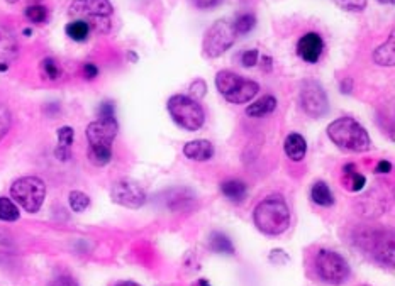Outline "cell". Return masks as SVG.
Instances as JSON below:
<instances>
[{
  "label": "cell",
  "mask_w": 395,
  "mask_h": 286,
  "mask_svg": "<svg viewBox=\"0 0 395 286\" xmlns=\"http://www.w3.org/2000/svg\"><path fill=\"white\" fill-rule=\"evenodd\" d=\"M119 126L115 119H99L87 127L89 160L95 167H106L112 160V143L118 136Z\"/></svg>",
  "instance_id": "1"
},
{
  "label": "cell",
  "mask_w": 395,
  "mask_h": 286,
  "mask_svg": "<svg viewBox=\"0 0 395 286\" xmlns=\"http://www.w3.org/2000/svg\"><path fill=\"white\" fill-rule=\"evenodd\" d=\"M256 229L267 235H280L290 226V210L285 200L278 195L265 198L256 205L253 212Z\"/></svg>",
  "instance_id": "2"
},
{
  "label": "cell",
  "mask_w": 395,
  "mask_h": 286,
  "mask_svg": "<svg viewBox=\"0 0 395 286\" xmlns=\"http://www.w3.org/2000/svg\"><path fill=\"white\" fill-rule=\"evenodd\" d=\"M327 136L339 149L349 152H365L372 148V139L358 120L351 117L336 119L327 126Z\"/></svg>",
  "instance_id": "3"
},
{
  "label": "cell",
  "mask_w": 395,
  "mask_h": 286,
  "mask_svg": "<svg viewBox=\"0 0 395 286\" xmlns=\"http://www.w3.org/2000/svg\"><path fill=\"white\" fill-rule=\"evenodd\" d=\"M166 109H168L170 117L178 127L187 132L199 131L206 122V112L199 100L187 95H173L166 102Z\"/></svg>",
  "instance_id": "4"
},
{
  "label": "cell",
  "mask_w": 395,
  "mask_h": 286,
  "mask_svg": "<svg viewBox=\"0 0 395 286\" xmlns=\"http://www.w3.org/2000/svg\"><path fill=\"white\" fill-rule=\"evenodd\" d=\"M215 86L227 102L236 103V105L251 102L260 92V85L255 80H249V78L241 77L234 72H227V70L218 73Z\"/></svg>",
  "instance_id": "5"
},
{
  "label": "cell",
  "mask_w": 395,
  "mask_h": 286,
  "mask_svg": "<svg viewBox=\"0 0 395 286\" xmlns=\"http://www.w3.org/2000/svg\"><path fill=\"white\" fill-rule=\"evenodd\" d=\"M11 197L29 214H36L46 198V185L37 176H23L11 186Z\"/></svg>",
  "instance_id": "6"
},
{
  "label": "cell",
  "mask_w": 395,
  "mask_h": 286,
  "mask_svg": "<svg viewBox=\"0 0 395 286\" xmlns=\"http://www.w3.org/2000/svg\"><path fill=\"white\" fill-rule=\"evenodd\" d=\"M112 12L114 7L109 0H73L70 6V15L85 20L90 27H95L101 32L109 31Z\"/></svg>",
  "instance_id": "7"
},
{
  "label": "cell",
  "mask_w": 395,
  "mask_h": 286,
  "mask_svg": "<svg viewBox=\"0 0 395 286\" xmlns=\"http://www.w3.org/2000/svg\"><path fill=\"white\" fill-rule=\"evenodd\" d=\"M315 271L324 283L338 286L346 283L351 269H349L348 261L339 252L322 249L315 256Z\"/></svg>",
  "instance_id": "8"
},
{
  "label": "cell",
  "mask_w": 395,
  "mask_h": 286,
  "mask_svg": "<svg viewBox=\"0 0 395 286\" xmlns=\"http://www.w3.org/2000/svg\"><path fill=\"white\" fill-rule=\"evenodd\" d=\"M236 34L232 22L227 19H221L218 22H214L209 27V31L206 32L202 43V53L206 58H219L234 44Z\"/></svg>",
  "instance_id": "9"
},
{
  "label": "cell",
  "mask_w": 395,
  "mask_h": 286,
  "mask_svg": "<svg viewBox=\"0 0 395 286\" xmlns=\"http://www.w3.org/2000/svg\"><path fill=\"white\" fill-rule=\"evenodd\" d=\"M299 102H301L302 110L306 112L309 117L319 119L330 112V100L327 95L324 92L322 85L314 80H306L301 86V93H299Z\"/></svg>",
  "instance_id": "10"
},
{
  "label": "cell",
  "mask_w": 395,
  "mask_h": 286,
  "mask_svg": "<svg viewBox=\"0 0 395 286\" xmlns=\"http://www.w3.org/2000/svg\"><path fill=\"white\" fill-rule=\"evenodd\" d=\"M112 202L126 209H141L146 203V193L141 188L139 183L132 180H119L115 181L111 190Z\"/></svg>",
  "instance_id": "11"
},
{
  "label": "cell",
  "mask_w": 395,
  "mask_h": 286,
  "mask_svg": "<svg viewBox=\"0 0 395 286\" xmlns=\"http://www.w3.org/2000/svg\"><path fill=\"white\" fill-rule=\"evenodd\" d=\"M324 51V41L318 32H307L297 43V55L306 63H318Z\"/></svg>",
  "instance_id": "12"
},
{
  "label": "cell",
  "mask_w": 395,
  "mask_h": 286,
  "mask_svg": "<svg viewBox=\"0 0 395 286\" xmlns=\"http://www.w3.org/2000/svg\"><path fill=\"white\" fill-rule=\"evenodd\" d=\"M19 46L14 32L9 27L0 26V72H7L9 65L18 58Z\"/></svg>",
  "instance_id": "13"
},
{
  "label": "cell",
  "mask_w": 395,
  "mask_h": 286,
  "mask_svg": "<svg viewBox=\"0 0 395 286\" xmlns=\"http://www.w3.org/2000/svg\"><path fill=\"white\" fill-rule=\"evenodd\" d=\"M184 155L192 161H207L214 156V146L207 139L190 141L184 146Z\"/></svg>",
  "instance_id": "14"
},
{
  "label": "cell",
  "mask_w": 395,
  "mask_h": 286,
  "mask_svg": "<svg viewBox=\"0 0 395 286\" xmlns=\"http://www.w3.org/2000/svg\"><path fill=\"white\" fill-rule=\"evenodd\" d=\"M284 151H285V155L290 157V160L295 161V163H299V161H302L307 155L306 139H303L301 134H297V132L289 134L284 143Z\"/></svg>",
  "instance_id": "15"
},
{
  "label": "cell",
  "mask_w": 395,
  "mask_h": 286,
  "mask_svg": "<svg viewBox=\"0 0 395 286\" xmlns=\"http://www.w3.org/2000/svg\"><path fill=\"white\" fill-rule=\"evenodd\" d=\"M277 109V98L272 97V95H265L261 97L260 100L253 102L251 105L246 107V115L248 117H265V115L273 114V110Z\"/></svg>",
  "instance_id": "16"
},
{
  "label": "cell",
  "mask_w": 395,
  "mask_h": 286,
  "mask_svg": "<svg viewBox=\"0 0 395 286\" xmlns=\"http://www.w3.org/2000/svg\"><path fill=\"white\" fill-rule=\"evenodd\" d=\"M221 193L227 200L241 203L246 198L248 186L241 180H226L224 183H221Z\"/></svg>",
  "instance_id": "17"
},
{
  "label": "cell",
  "mask_w": 395,
  "mask_h": 286,
  "mask_svg": "<svg viewBox=\"0 0 395 286\" xmlns=\"http://www.w3.org/2000/svg\"><path fill=\"white\" fill-rule=\"evenodd\" d=\"M373 60L380 66H394L395 65V34L392 32L389 39L382 46L377 48L373 53Z\"/></svg>",
  "instance_id": "18"
},
{
  "label": "cell",
  "mask_w": 395,
  "mask_h": 286,
  "mask_svg": "<svg viewBox=\"0 0 395 286\" xmlns=\"http://www.w3.org/2000/svg\"><path fill=\"white\" fill-rule=\"evenodd\" d=\"M75 139V131L72 127L65 126L58 129V148L55 149V155L58 160L66 161L70 157V148H72Z\"/></svg>",
  "instance_id": "19"
},
{
  "label": "cell",
  "mask_w": 395,
  "mask_h": 286,
  "mask_svg": "<svg viewBox=\"0 0 395 286\" xmlns=\"http://www.w3.org/2000/svg\"><path fill=\"white\" fill-rule=\"evenodd\" d=\"M90 31H92V27L89 26V22H85V20L82 19H75L72 22L66 24L65 27L66 36H68L70 39L77 41V43H83V41L89 39Z\"/></svg>",
  "instance_id": "20"
},
{
  "label": "cell",
  "mask_w": 395,
  "mask_h": 286,
  "mask_svg": "<svg viewBox=\"0 0 395 286\" xmlns=\"http://www.w3.org/2000/svg\"><path fill=\"white\" fill-rule=\"evenodd\" d=\"M343 175L344 186H346L349 192H360V190H363V186L367 185V178L356 171L355 164H346V167L343 168Z\"/></svg>",
  "instance_id": "21"
},
{
  "label": "cell",
  "mask_w": 395,
  "mask_h": 286,
  "mask_svg": "<svg viewBox=\"0 0 395 286\" xmlns=\"http://www.w3.org/2000/svg\"><path fill=\"white\" fill-rule=\"evenodd\" d=\"M311 198L314 203L321 207H331L334 203V195H332L331 188L324 181H315L311 190Z\"/></svg>",
  "instance_id": "22"
},
{
  "label": "cell",
  "mask_w": 395,
  "mask_h": 286,
  "mask_svg": "<svg viewBox=\"0 0 395 286\" xmlns=\"http://www.w3.org/2000/svg\"><path fill=\"white\" fill-rule=\"evenodd\" d=\"M209 246L211 249L218 252V254H227V256L234 254V246H232L231 239L227 238V235L221 234V232H212L209 239Z\"/></svg>",
  "instance_id": "23"
},
{
  "label": "cell",
  "mask_w": 395,
  "mask_h": 286,
  "mask_svg": "<svg viewBox=\"0 0 395 286\" xmlns=\"http://www.w3.org/2000/svg\"><path fill=\"white\" fill-rule=\"evenodd\" d=\"M19 207L12 198L0 197V221L2 222H15L19 219Z\"/></svg>",
  "instance_id": "24"
},
{
  "label": "cell",
  "mask_w": 395,
  "mask_h": 286,
  "mask_svg": "<svg viewBox=\"0 0 395 286\" xmlns=\"http://www.w3.org/2000/svg\"><path fill=\"white\" fill-rule=\"evenodd\" d=\"M256 26V18L253 14H241L232 22L236 34H248L249 31H253V27Z\"/></svg>",
  "instance_id": "25"
},
{
  "label": "cell",
  "mask_w": 395,
  "mask_h": 286,
  "mask_svg": "<svg viewBox=\"0 0 395 286\" xmlns=\"http://www.w3.org/2000/svg\"><path fill=\"white\" fill-rule=\"evenodd\" d=\"M68 202H70V207H72L73 212H77V214L85 212V210L90 207L89 195H85L83 192H78V190H75V192L70 193Z\"/></svg>",
  "instance_id": "26"
},
{
  "label": "cell",
  "mask_w": 395,
  "mask_h": 286,
  "mask_svg": "<svg viewBox=\"0 0 395 286\" xmlns=\"http://www.w3.org/2000/svg\"><path fill=\"white\" fill-rule=\"evenodd\" d=\"M24 14H26L27 20H31L32 24H44L48 20V9L44 6H41V4L29 6Z\"/></svg>",
  "instance_id": "27"
},
{
  "label": "cell",
  "mask_w": 395,
  "mask_h": 286,
  "mask_svg": "<svg viewBox=\"0 0 395 286\" xmlns=\"http://www.w3.org/2000/svg\"><path fill=\"white\" fill-rule=\"evenodd\" d=\"M41 70H43L44 77L48 78V80H58V78L61 77V66L58 65L56 60H53V58H44L43 61H41Z\"/></svg>",
  "instance_id": "28"
},
{
  "label": "cell",
  "mask_w": 395,
  "mask_h": 286,
  "mask_svg": "<svg viewBox=\"0 0 395 286\" xmlns=\"http://www.w3.org/2000/svg\"><path fill=\"white\" fill-rule=\"evenodd\" d=\"M334 4L346 12H361L367 7L368 0H334Z\"/></svg>",
  "instance_id": "29"
},
{
  "label": "cell",
  "mask_w": 395,
  "mask_h": 286,
  "mask_svg": "<svg viewBox=\"0 0 395 286\" xmlns=\"http://www.w3.org/2000/svg\"><path fill=\"white\" fill-rule=\"evenodd\" d=\"M11 124H12L11 112L2 102H0V141L7 136V132L11 129Z\"/></svg>",
  "instance_id": "30"
},
{
  "label": "cell",
  "mask_w": 395,
  "mask_h": 286,
  "mask_svg": "<svg viewBox=\"0 0 395 286\" xmlns=\"http://www.w3.org/2000/svg\"><path fill=\"white\" fill-rule=\"evenodd\" d=\"M258 58H260L258 49H248V51L241 55V63H243L244 68H253L258 63Z\"/></svg>",
  "instance_id": "31"
},
{
  "label": "cell",
  "mask_w": 395,
  "mask_h": 286,
  "mask_svg": "<svg viewBox=\"0 0 395 286\" xmlns=\"http://www.w3.org/2000/svg\"><path fill=\"white\" fill-rule=\"evenodd\" d=\"M99 119H115V107L112 102H104L99 109Z\"/></svg>",
  "instance_id": "32"
},
{
  "label": "cell",
  "mask_w": 395,
  "mask_h": 286,
  "mask_svg": "<svg viewBox=\"0 0 395 286\" xmlns=\"http://www.w3.org/2000/svg\"><path fill=\"white\" fill-rule=\"evenodd\" d=\"M206 90L207 86L203 80H195L192 86H190V92H192V95H195V100H197V98H202L203 95H206Z\"/></svg>",
  "instance_id": "33"
},
{
  "label": "cell",
  "mask_w": 395,
  "mask_h": 286,
  "mask_svg": "<svg viewBox=\"0 0 395 286\" xmlns=\"http://www.w3.org/2000/svg\"><path fill=\"white\" fill-rule=\"evenodd\" d=\"M192 4L197 9H212L221 4V0H192Z\"/></svg>",
  "instance_id": "34"
},
{
  "label": "cell",
  "mask_w": 395,
  "mask_h": 286,
  "mask_svg": "<svg viewBox=\"0 0 395 286\" xmlns=\"http://www.w3.org/2000/svg\"><path fill=\"white\" fill-rule=\"evenodd\" d=\"M49 286H78V283L70 276H58L56 280L51 281Z\"/></svg>",
  "instance_id": "35"
},
{
  "label": "cell",
  "mask_w": 395,
  "mask_h": 286,
  "mask_svg": "<svg viewBox=\"0 0 395 286\" xmlns=\"http://www.w3.org/2000/svg\"><path fill=\"white\" fill-rule=\"evenodd\" d=\"M83 74H85L87 80H94V78L99 74V68L94 63H87L83 66Z\"/></svg>",
  "instance_id": "36"
},
{
  "label": "cell",
  "mask_w": 395,
  "mask_h": 286,
  "mask_svg": "<svg viewBox=\"0 0 395 286\" xmlns=\"http://www.w3.org/2000/svg\"><path fill=\"white\" fill-rule=\"evenodd\" d=\"M375 171L377 173H380V175H385V173H390L392 171V163L390 161H380V163L377 164V168H375Z\"/></svg>",
  "instance_id": "37"
},
{
  "label": "cell",
  "mask_w": 395,
  "mask_h": 286,
  "mask_svg": "<svg viewBox=\"0 0 395 286\" xmlns=\"http://www.w3.org/2000/svg\"><path fill=\"white\" fill-rule=\"evenodd\" d=\"M115 286H141V285L134 283V281H120V283H118Z\"/></svg>",
  "instance_id": "38"
},
{
  "label": "cell",
  "mask_w": 395,
  "mask_h": 286,
  "mask_svg": "<svg viewBox=\"0 0 395 286\" xmlns=\"http://www.w3.org/2000/svg\"><path fill=\"white\" fill-rule=\"evenodd\" d=\"M199 286H211V285L207 280H199Z\"/></svg>",
  "instance_id": "39"
},
{
  "label": "cell",
  "mask_w": 395,
  "mask_h": 286,
  "mask_svg": "<svg viewBox=\"0 0 395 286\" xmlns=\"http://www.w3.org/2000/svg\"><path fill=\"white\" fill-rule=\"evenodd\" d=\"M380 4H394V0H378Z\"/></svg>",
  "instance_id": "40"
},
{
  "label": "cell",
  "mask_w": 395,
  "mask_h": 286,
  "mask_svg": "<svg viewBox=\"0 0 395 286\" xmlns=\"http://www.w3.org/2000/svg\"><path fill=\"white\" fill-rule=\"evenodd\" d=\"M9 4H15V2H19V0H7Z\"/></svg>",
  "instance_id": "41"
}]
</instances>
